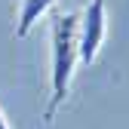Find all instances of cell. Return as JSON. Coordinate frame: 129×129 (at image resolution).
<instances>
[{"instance_id": "4", "label": "cell", "mask_w": 129, "mask_h": 129, "mask_svg": "<svg viewBox=\"0 0 129 129\" xmlns=\"http://www.w3.org/2000/svg\"><path fill=\"white\" fill-rule=\"evenodd\" d=\"M0 129H9V123H6V117H3V111H0Z\"/></svg>"}, {"instance_id": "3", "label": "cell", "mask_w": 129, "mask_h": 129, "mask_svg": "<svg viewBox=\"0 0 129 129\" xmlns=\"http://www.w3.org/2000/svg\"><path fill=\"white\" fill-rule=\"evenodd\" d=\"M55 0H22L19 9V22H15V37H28V31L40 22V15H46L52 9Z\"/></svg>"}, {"instance_id": "1", "label": "cell", "mask_w": 129, "mask_h": 129, "mask_svg": "<svg viewBox=\"0 0 129 129\" xmlns=\"http://www.w3.org/2000/svg\"><path fill=\"white\" fill-rule=\"evenodd\" d=\"M77 12L52 15V99L46 105V123L55 120V111L64 105L77 64Z\"/></svg>"}, {"instance_id": "2", "label": "cell", "mask_w": 129, "mask_h": 129, "mask_svg": "<svg viewBox=\"0 0 129 129\" xmlns=\"http://www.w3.org/2000/svg\"><path fill=\"white\" fill-rule=\"evenodd\" d=\"M105 34H108L105 0H89V6L77 15V58L83 64H92L95 58H99Z\"/></svg>"}]
</instances>
